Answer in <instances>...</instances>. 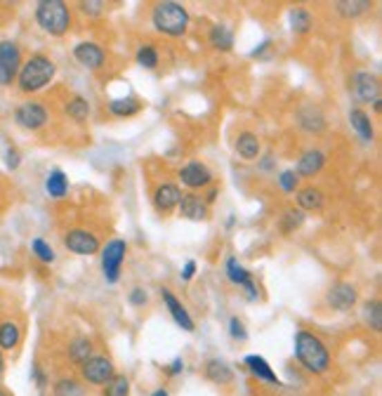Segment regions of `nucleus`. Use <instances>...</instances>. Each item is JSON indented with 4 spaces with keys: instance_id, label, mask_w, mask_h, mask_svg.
<instances>
[{
    "instance_id": "f257e3e1",
    "label": "nucleus",
    "mask_w": 382,
    "mask_h": 396,
    "mask_svg": "<svg viewBox=\"0 0 382 396\" xmlns=\"http://www.w3.org/2000/svg\"><path fill=\"white\" fill-rule=\"evenodd\" d=\"M295 357L314 375H323L330 368V352L318 335L309 330L295 332Z\"/></svg>"
},
{
    "instance_id": "f03ea898",
    "label": "nucleus",
    "mask_w": 382,
    "mask_h": 396,
    "mask_svg": "<svg viewBox=\"0 0 382 396\" xmlns=\"http://www.w3.org/2000/svg\"><path fill=\"white\" fill-rule=\"evenodd\" d=\"M57 66L50 57L45 55H31L28 59L21 64L19 73H17V88L24 95L41 93L45 85L55 78Z\"/></svg>"
},
{
    "instance_id": "7ed1b4c3",
    "label": "nucleus",
    "mask_w": 382,
    "mask_h": 396,
    "mask_svg": "<svg viewBox=\"0 0 382 396\" xmlns=\"http://www.w3.org/2000/svg\"><path fill=\"white\" fill-rule=\"evenodd\" d=\"M151 24L156 31H161L168 38H182L189 28V12H187L184 5L173 3V0H165L158 3L151 12Z\"/></svg>"
},
{
    "instance_id": "20e7f679",
    "label": "nucleus",
    "mask_w": 382,
    "mask_h": 396,
    "mask_svg": "<svg viewBox=\"0 0 382 396\" xmlns=\"http://www.w3.org/2000/svg\"><path fill=\"white\" fill-rule=\"evenodd\" d=\"M36 21L45 33L59 38L71 28V10L61 0H43L36 5Z\"/></svg>"
},
{
    "instance_id": "39448f33",
    "label": "nucleus",
    "mask_w": 382,
    "mask_h": 396,
    "mask_svg": "<svg viewBox=\"0 0 382 396\" xmlns=\"http://www.w3.org/2000/svg\"><path fill=\"white\" fill-rule=\"evenodd\" d=\"M125 255H128V243L121 238H113L102 248V272H104V281L109 285H116L121 279Z\"/></svg>"
},
{
    "instance_id": "423d86ee",
    "label": "nucleus",
    "mask_w": 382,
    "mask_h": 396,
    "mask_svg": "<svg viewBox=\"0 0 382 396\" xmlns=\"http://www.w3.org/2000/svg\"><path fill=\"white\" fill-rule=\"evenodd\" d=\"M352 85H354V95L359 102H363V104H373L375 111H382V97H380V80L375 73L370 71H356L354 73V80H352Z\"/></svg>"
},
{
    "instance_id": "0eeeda50",
    "label": "nucleus",
    "mask_w": 382,
    "mask_h": 396,
    "mask_svg": "<svg viewBox=\"0 0 382 396\" xmlns=\"http://www.w3.org/2000/svg\"><path fill=\"white\" fill-rule=\"evenodd\" d=\"M21 68V50L15 40H0V85H12Z\"/></svg>"
},
{
    "instance_id": "6e6552de",
    "label": "nucleus",
    "mask_w": 382,
    "mask_h": 396,
    "mask_svg": "<svg viewBox=\"0 0 382 396\" xmlns=\"http://www.w3.org/2000/svg\"><path fill=\"white\" fill-rule=\"evenodd\" d=\"M48 120H50V113L41 102L31 100V102H24V104H19L15 109V123L24 130H41L48 125Z\"/></svg>"
},
{
    "instance_id": "1a4fd4ad",
    "label": "nucleus",
    "mask_w": 382,
    "mask_h": 396,
    "mask_svg": "<svg viewBox=\"0 0 382 396\" xmlns=\"http://www.w3.org/2000/svg\"><path fill=\"white\" fill-rule=\"evenodd\" d=\"M81 375L88 384H97V387H104L106 382L116 375V368H113V361L106 357H90L85 364L81 366Z\"/></svg>"
},
{
    "instance_id": "9d476101",
    "label": "nucleus",
    "mask_w": 382,
    "mask_h": 396,
    "mask_svg": "<svg viewBox=\"0 0 382 396\" xmlns=\"http://www.w3.org/2000/svg\"><path fill=\"white\" fill-rule=\"evenodd\" d=\"M326 302H328L330 309H335V312H352L359 302L356 285L347 283V281H338V283L330 285Z\"/></svg>"
},
{
    "instance_id": "9b49d317",
    "label": "nucleus",
    "mask_w": 382,
    "mask_h": 396,
    "mask_svg": "<svg viewBox=\"0 0 382 396\" xmlns=\"http://www.w3.org/2000/svg\"><path fill=\"white\" fill-rule=\"evenodd\" d=\"M64 245L68 252H76V255H95V252H99V238L93 232H88V229H71V232H66Z\"/></svg>"
},
{
    "instance_id": "f8f14e48",
    "label": "nucleus",
    "mask_w": 382,
    "mask_h": 396,
    "mask_svg": "<svg viewBox=\"0 0 382 396\" xmlns=\"http://www.w3.org/2000/svg\"><path fill=\"white\" fill-rule=\"evenodd\" d=\"M180 182L187 189L196 191V189H203L213 182V172H210L208 165L201 163V160H189V163L180 170Z\"/></svg>"
},
{
    "instance_id": "ddd939ff",
    "label": "nucleus",
    "mask_w": 382,
    "mask_h": 396,
    "mask_svg": "<svg viewBox=\"0 0 382 396\" xmlns=\"http://www.w3.org/2000/svg\"><path fill=\"white\" fill-rule=\"evenodd\" d=\"M295 120H298L300 130L309 132V135H321V132H326V128H328V120L316 104L300 106L298 113H295Z\"/></svg>"
},
{
    "instance_id": "4468645a",
    "label": "nucleus",
    "mask_w": 382,
    "mask_h": 396,
    "mask_svg": "<svg viewBox=\"0 0 382 396\" xmlns=\"http://www.w3.org/2000/svg\"><path fill=\"white\" fill-rule=\"evenodd\" d=\"M73 57H76V62L81 66L90 68V71H97V68L104 66L106 53L102 45L93 43V40H83V43H78L76 48H73Z\"/></svg>"
},
{
    "instance_id": "2eb2a0df",
    "label": "nucleus",
    "mask_w": 382,
    "mask_h": 396,
    "mask_svg": "<svg viewBox=\"0 0 382 396\" xmlns=\"http://www.w3.org/2000/svg\"><path fill=\"white\" fill-rule=\"evenodd\" d=\"M178 210L182 220H189V222H205L210 217L208 203L203 200V196H196V194H184V196L180 198Z\"/></svg>"
},
{
    "instance_id": "dca6fc26",
    "label": "nucleus",
    "mask_w": 382,
    "mask_h": 396,
    "mask_svg": "<svg viewBox=\"0 0 382 396\" xmlns=\"http://www.w3.org/2000/svg\"><path fill=\"white\" fill-rule=\"evenodd\" d=\"M161 295H163V302H165V307H168V312H170V317H173L175 323L180 326L182 330H187V332H193L196 330V323H193V319H191V314L187 312V307L182 304L178 297H175V292L173 290H168V288H163L161 290Z\"/></svg>"
},
{
    "instance_id": "f3484780",
    "label": "nucleus",
    "mask_w": 382,
    "mask_h": 396,
    "mask_svg": "<svg viewBox=\"0 0 382 396\" xmlns=\"http://www.w3.org/2000/svg\"><path fill=\"white\" fill-rule=\"evenodd\" d=\"M326 168V153L318 151V149H309L298 158V165H295V175L305 177V180H312L318 172Z\"/></svg>"
},
{
    "instance_id": "a211bd4d",
    "label": "nucleus",
    "mask_w": 382,
    "mask_h": 396,
    "mask_svg": "<svg viewBox=\"0 0 382 396\" xmlns=\"http://www.w3.org/2000/svg\"><path fill=\"white\" fill-rule=\"evenodd\" d=\"M180 198H182L180 187L170 185V182H163V185H158L156 191H153V208L163 212V215H168V212H173L180 205Z\"/></svg>"
},
{
    "instance_id": "6ab92c4d",
    "label": "nucleus",
    "mask_w": 382,
    "mask_h": 396,
    "mask_svg": "<svg viewBox=\"0 0 382 396\" xmlns=\"http://www.w3.org/2000/svg\"><path fill=\"white\" fill-rule=\"evenodd\" d=\"M350 123H352V128H354L356 135L361 137L363 144H370V142L375 140L373 120H370V116L363 111V109H352V111H350Z\"/></svg>"
},
{
    "instance_id": "aec40b11",
    "label": "nucleus",
    "mask_w": 382,
    "mask_h": 396,
    "mask_svg": "<svg viewBox=\"0 0 382 396\" xmlns=\"http://www.w3.org/2000/svg\"><path fill=\"white\" fill-rule=\"evenodd\" d=\"M205 377H208L210 382L220 384V387H225V384H231L233 382V370L229 364H225L222 359H210L208 364H205Z\"/></svg>"
},
{
    "instance_id": "412c9836",
    "label": "nucleus",
    "mask_w": 382,
    "mask_h": 396,
    "mask_svg": "<svg viewBox=\"0 0 382 396\" xmlns=\"http://www.w3.org/2000/svg\"><path fill=\"white\" fill-rule=\"evenodd\" d=\"M295 200H298V210L302 212H314V210H321L323 205H326V196H323L321 189L316 187H305L298 191V196H295Z\"/></svg>"
},
{
    "instance_id": "4be33fe9",
    "label": "nucleus",
    "mask_w": 382,
    "mask_h": 396,
    "mask_svg": "<svg viewBox=\"0 0 382 396\" xmlns=\"http://www.w3.org/2000/svg\"><path fill=\"white\" fill-rule=\"evenodd\" d=\"M66 357H68V361H73L76 366H83L85 361L93 357V340H90V337H85V335L73 337V340L68 342V347H66Z\"/></svg>"
},
{
    "instance_id": "5701e85b",
    "label": "nucleus",
    "mask_w": 382,
    "mask_h": 396,
    "mask_svg": "<svg viewBox=\"0 0 382 396\" xmlns=\"http://www.w3.org/2000/svg\"><path fill=\"white\" fill-rule=\"evenodd\" d=\"M260 137L255 135V132H241V135L236 137V153L241 156L243 160H255L260 156Z\"/></svg>"
},
{
    "instance_id": "b1692460",
    "label": "nucleus",
    "mask_w": 382,
    "mask_h": 396,
    "mask_svg": "<svg viewBox=\"0 0 382 396\" xmlns=\"http://www.w3.org/2000/svg\"><path fill=\"white\" fill-rule=\"evenodd\" d=\"M106 106H109L111 116L116 118H130L142 111V102L137 100V97H116V100H111Z\"/></svg>"
},
{
    "instance_id": "393cba45",
    "label": "nucleus",
    "mask_w": 382,
    "mask_h": 396,
    "mask_svg": "<svg viewBox=\"0 0 382 396\" xmlns=\"http://www.w3.org/2000/svg\"><path fill=\"white\" fill-rule=\"evenodd\" d=\"M246 366H248V370L253 373L258 380H262V382H269V384H281L278 382V377H276V373L271 370V366L267 364L265 359L262 357H255V354H250V357H246Z\"/></svg>"
},
{
    "instance_id": "a878e982",
    "label": "nucleus",
    "mask_w": 382,
    "mask_h": 396,
    "mask_svg": "<svg viewBox=\"0 0 382 396\" xmlns=\"http://www.w3.org/2000/svg\"><path fill=\"white\" fill-rule=\"evenodd\" d=\"M208 40H210V48L220 50V53H229V50H233V33L225 24H215L210 28Z\"/></svg>"
},
{
    "instance_id": "bb28decb",
    "label": "nucleus",
    "mask_w": 382,
    "mask_h": 396,
    "mask_svg": "<svg viewBox=\"0 0 382 396\" xmlns=\"http://www.w3.org/2000/svg\"><path fill=\"white\" fill-rule=\"evenodd\" d=\"M45 191H48L50 198H64L68 194V177L61 170H52L45 177Z\"/></svg>"
},
{
    "instance_id": "cd10ccee",
    "label": "nucleus",
    "mask_w": 382,
    "mask_h": 396,
    "mask_svg": "<svg viewBox=\"0 0 382 396\" xmlns=\"http://www.w3.org/2000/svg\"><path fill=\"white\" fill-rule=\"evenodd\" d=\"M21 340V328L15 323V321H3L0 323V349L5 352H12V349L19 344Z\"/></svg>"
},
{
    "instance_id": "c85d7f7f",
    "label": "nucleus",
    "mask_w": 382,
    "mask_h": 396,
    "mask_svg": "<svg viewBox=\"0 0 382 396\" xmlns=\"http://www.w3.org/2000/svg\"><path fill=\"white\" fill-rule=\"evenodd\" d=\"M335 10L345 19H359V17H363L370 10V3H366V0H352V3L342 0V3H335Z\"/></svg>"
},
{
    "instance_id": "c756f323",
    "label": "nucleus",
    "mask_w": 382,
    "mask_h": 396,
    "mask_svg": "<svg viewBox=\"0 0 382 396\" xmlns=\"http://www.w3.org/2000/svg\"><path fill=\"white\" fill-rule=\"evenodd\" d=\"M66 116L73 118L76 123H85V120L90 118V102L78 95L71 97V100L66 102Z\"/></svg>"
},
{
    "instance_id": "7c9ffc66",
    "label": "nucleus",
    "mask_w": 382,
    "mask_h": 396,
    "mask_svg": "<svg viewBox=\"0 0 382 396\" xmlns=\"http://www.w3.org/2000/svg\"><path fill=\"white\" fill-rule=\"evenodd\" d=\"M52 396H85V387L76 377H61L52 384Z\"/></svg>"
},
{
    "instance_id": "2f4dec72",
    "label": "nucleus",
    "mask_w": 382,
    "mask_h": 396,
    "mask_svg": "<svg viewBox=\"0 0 382 396\" xmlns=\"http://www.w3.org/2000/svg\"><path fill=\"white\" fill-rule=\"evenodd\" d=\"M290 28H293L295 33H300V36L309 33L312 31L309 10H305V8H293V10H290Z\"/></svg>"
},
{
    "instance_id": "473e14b6",
    "label": "nucleus",
    "mask_w": 382,
    "mask_h": 396,
    "mask_svg": "<svg viewBox=\"0 0 382 396\" xmlns=\"http://www.w3.org/2000/svg\"><path fill=\"white\" fill-rule=\"evenodd\" d=\"M363 321H366L375 332L382 330V304H380L378 297L363 304Z\"/></svg>"
},
{
    "instance_id": "72a5a7b5",
    "label": "nucleus",
    "mask_w": 382,
    "mask_h": 396,
    "mask_svg": "<svg viewBox=\"0 0 382 396\" xmlns=\"http://www.w3.org/2000/svg\"><path fill=\"white\" fill-rule=\"evenodd\" d=\"M302 225H305V212L298 208H288L281 215V222H278V227H281L283 234H293L295 229H300Z\"/></svg>"
},
{
    "instance_id": "f704fd0d",
    "label": "nucleus",
    "mask_w": 382,
    "mask_h": 396,
    "mask_svg": "<svg viewBox=\"0 0 382 396\" xmlns=\"http://www.w3.org/2000/svg\"><path fill=\"white\" fill-rule=\"evenodd\" d=\"M227 276H229L231 283L238 285V288H241V285H246L248 281H253L250 272H248V269H243L241 264L236 262V257H229V260H227Z\"/></svg>"
},
{
    "instance_id": "c9c22d12",
    "label": "nucleus",
    "mask_w": 382,
    "mask_h": 396,
    "mask_svg": "<svg viewBox=\"0 0 382 396\" xmlns=\"http://www.w3.org/2000/svg\"><path fill=\"white\" fill-rule=\"evenodd\" d=\"M137 64H140L142 68H156L158 66V50L156 45H142L140 50H137Z\"/></svg>"
},
{
    "instance_id": "e433bc0d",
    "label": "nucleus",
    "mask_w": 382,
    "mask_h": 396,
    "mask_svg": "<svg viewBox=\"0 0 382 396\" xmlns=\"http://www.w3.org/2000/svg\"><path fill=\"white\" fill-rule=\"evenodd\" d=\"M104 387V396H130V380L125 375H118V373Z\"/></svg>"
},
{
    "instance_id": "4c0bfd02",
    "label": "nucleus",
    "mask_w": 382,
    "mask_h": 396,
    "mask_svg": "<svg viewBox=\"0 0 382 396\" xmlns=\"http://www.w3.org/2000/svg\"><path fill=\"white\" fill-rule=\"evenodd\" d=\"M31 250H33V255L38 257L41 262H45V264H52L55 262V250L50 248V243L48 241H43V238H33L31 241Z\"/></svg>"
},
{
    "instance_id": "58836bf2",
    "label": "nucleus",
    "mask_w": 382,
    "mask_h": 396,
    "mask_svg": "<svg viewBox=\"0 0 382 396\" xmlns=\"http://www.w3.org/2000/svg\"><path fill=\"white\" fill-rule=\"evenodd\" d=\"M298 180L300 177L295 175V170H283L281 175H278V187H281V191H286V194H295Z\"/></svg>"
},
{
    "instance_id": "ea45409f",
    "label": "nucleus",
    "mask_w": 382,
    "mask_h": 396,
    "mask_svg": "<svg viewBox=\"0 0 382 396\" xmlns=\"http://www.w3.org/2000/svg\"><path fill=\"white\" fill-rule=\"evenodd\" d=\"M104 3H99V0H88V3H81V12L85 17H90V19H99L102 15H104Z\"/></svg>"
},
{
    "instance_id": "a19ab883",
    "label": "nucleus",
    "mask_w": 382,
    "mask_h": 396,
    "mask_svg": "<svg viewBox=\"0 0 382 396\" xmlns=\"http://www.w3.org/2000/svg\"><path fill=\"white\" fill-rule=\"evenodd\" d=\"M229 335L233 337V340H238V342H246L248 340V330H246V326H243V321L241 319H229Z\"/></svg>"
},
{
    "instance_id": "79ce46f5",
    "label": "nucleus",
    "mask_w": 382,
    "mask_h": 396,
    "mask_svg": "<svg viewBox=\"0 0 382 396\" xmlns=\"http://www.w3.org/2000/svg\"><path fill=\"white\" fill-rule=\"evenodd\" d=\"M128 302L133 304V307H144V304L149 302V295H146V290L142 288V285H137V288L130 290Z\"/></svg>"
},
{
    "instance_id": "37998d69",
    "label": "nucleus",
    "mask_w": 382,
    "mask_h": 396,
    "mask_svg": "<svg viewBox=\"0 0 382 396\" xmlns=\"http://www.w3.org/2000/svg\"><path fill=\"white\" fill-rule=\"evenodd\" d=\"M5 163H8L10 170H17L21 163V153L17 151V149H8V151H5Z\"/></svg>"
},
{
    "instance_id": "c03bdc74",
    "label": "nucleus",
    "mask_w": 382,
    "mask_h": 396,
    "mask_svg": "<svg viewBox=\"0 0 382 396\" xmlns=\"http://www.w3.org/2000/svg\"><path fill=\"white\" fill-rule=\"evenodd\" d=\"M241 290L246 292V300H248V302H255V300L260 297V288L255 285V281H248L246 285H241Z\"/></svg>"
},
{
    "instance_id": "a18cd8bd",
    "label": "nucleus",
    "mask_w": 382,
    "mask_h": 396,
    "mask_svg": "<svg viewBox=\"0 0 382 396\" xmlns=\"http://www.w3.org/2000/svg\"><path fill=\"white\" fill-rule=\"evenodd\" d=\"M193 276H196V262L189 260L184 267H182V281H187V283H189Z\"/></svg>"
},
{
    "instance_id": "49530a36",
    "label": "nucleus",
    "mask_w": 382,
    "mask_h": 396,
    "mask_svg": "<svg viewBox=\"0 0 382 396\" xmlns=\"http://www.w3.org/2000/svg\"><path fill=\"white\" fill-rule=\"evenodd\" d=\"M182 370H184V361H182V359H175V361H173V364H170V366H168V375H170V377L180 375V373H182Z\"/></svg>"
},
{
    "instance_id": "de8ad7c7",
    "label": "nucleus",
    "mask_w": 382,
    "mask_h": 396,
    "mask_svg": "<svg viewBox=\"0 0 382 396\" xmlns=\"http://www.w3.org/2000/svg\"><path fill=\"white\" fill-rule=\"evenodd\" d=\"M269 48H271V40H265V43H262V45H258V48H255L253 53H250V57H262V55H265V53H267V50H269Z\"/></svg>"
},
{
    "instance_id": "09e8293b",
    "label": "nucleus",
    "mask_w": 382,
    "mask_h": 396,
    "mask_svg": "<svg viewBox=\"0 0 382 396\" xmlns=\"http://www.w3.org/2000/svg\"><path fill=\"white\" fill-rule=\"evenodd\" d=\"M33 377H36V382H38V387H45V373L41 370V368H38V366H36V370H33Z\"/></svg>"
},
{
    "instance_id": "8fccbe9b",
    "label": "nucleus",
    "mask_w": 382,
    "mask_h": 396,
    "mask_svg": "<svg viewBox=\"0 0 382 396\" xmlns=\"http://www.w3.org/2000/svg\"><path fill=\"white\" fill-rule=\"evenodd\" d=\"M271 163H274V156H271V153H267V156L262 158L260 168H262V170H271Z\"/></svg>"
},
{
    "instance_id": "3c124183",
    "label": "nucleus",
    "mask_w": 382,
    "mask_h": 396,
    "mask_svg": "<svg viewBox=\"0 0 382 396\" xmlns=\"http://www.w3.org/2000/svg\"><path fill=\"white\" fill-rule=\"evenodd\" d=\"M151 396H170V392L165 387H161V389H156V392H153Z\"/></svg>"
},
{
    "instance_id": "603ef678",
    "label": "nucleus",
    "mask_w": 382,
    "mask_h": 396,
    "mask_svg": "<svg viewBox=\"0 0 382 396\" xmlns=\"http://www.w3.org/2000/svg\"><path fill=\"white\" fill-rule=\"evenodd\" d=\"M5 373V357H3V349H0V377H3Z\"/></svg>"
},
{
    "instance_id": "864d4df0",
    "label": "nucleus",
    "mask_w": 382,
    "mask_h": 396,
    "mask_svg": "<svg viewBox=\"0 0 382 396\" xmlns=\"http://www.w3.org/2000/svg\"><path fill=\"white\" fill-rule=\"evenodd\" d=\"M0 396H10V394H8V392H5V389H3V387H0Z\"/></svg>"
}]
</instances>
